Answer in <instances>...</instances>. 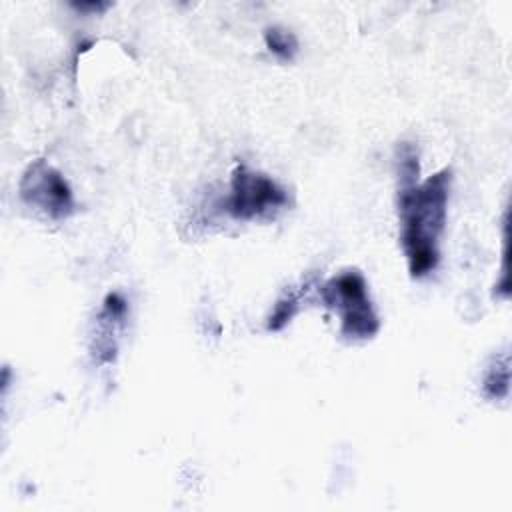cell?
I'll list each match as a JSON object with an SVG mask.
<instances>
[{
	"instance_id": "277c9868",
	"label": "cell",
	"mask_w": 512,
	"mask_h": 512,
	"mask_svg": "<svg viewBox=\"0 0 512 512\" xmlns=\"http://www.w3.org/2000/svg\"><path fill=\"white\" fill-rule=\"evenodd\" d=\"M22 200L50 218H68L74 212V194L64 176L44 160L32 162L20 180Z\"/></svg>"
},
{
	"instance_id": "5b68a950",
	"label": "cell",
	"mask_w": 512,
	"mask_h": 512,
	"mask_svg": "<svg viewBox=\"0 0 512 512\" xmlns=\"http://www.w3.org/2000/svg\"><path fill=\"white\" fill-rule=\"evenodd\" d=\"M264 42L266 48L280 60H292L294 54L298 52V40L296 36L282 28V26H270L264 32Z\"/></svg>"
},
{
	"instance_id": "6da1fadb",
	"label": "cell",
	"mask_w": 512,
	"mask_h": 512,
	"mask_svg": "<svg viewBox=\"0 0 512 512\" xmlns=\"http://www.w3.org/2000/svg\"><path fill=\"white\" fill-rule=\"evenodd\" d=\"M450 170H438L426 180L400 184L398 216L402 248L412 278L430 274L440 260V236L446 224Z\"/></svg>"
},
{
	"instance_id": "52a82bcc",
	"label": "cell",
	"mask_w": 512,
	"mask_h": 512,
	"mask_svg": "<svg viewBox=\"0 0 512 512\" xmlns=\"http://www.w3.org/2000/svg\"><path fill=\"white\" fill-rule=\"evenodd\" d=\"M306 290H300V292H288L284 298H280L268 318V330H280L284 328L292 316L298 312V306H300V298Z\"/></svg>"
},
{
	"instance_id": "7a4b0ae2",
	"label": "cell",
	"mask_w": 512,
	"mask_h": 512,
	"mask_svg": "<svg viewBox=\"0 0 512 512\" xmlns=\"http://www.w3.org/2000/svg\"><path fill=\"white\" fill-rule=\"evenodd\" d=\"M320 300L340 316V332L352 340H368L380 330V318L362 272L344 270L320 286Z\"/></svg>"
},
{
	"instance_id": "8992f818",
	"label": "cell",
	"mask_w": 512,
	"mask_h": 512,
	"mask_svg": "<svg viewBox=\"0 0 512 512\" xmlns=\"http://www.w3.org/2000/svg\"><path fill=\"white\" fill-rule=\"evenodd\" d=\"M510 384V372H508V356H502V362L496 360V364L486 372L484 378V394L488 398H504L508 394Z\"/></svg>"
},
{
	"instance_id": "3957f363",
	"label": "cell",
	"mask_w": 512,
	"mask_h": 512,
	"mask_svg": "<svg viewBox=\"0 0 512 512\" xmlns=\"http://www.w3.org/2000/svg\"><path fill=\"white\" fill-rule=\"evenodd\" d=\"M288 206L286 190L270 176L238 166L232 174L230 192L222 202V210L234 220L270 218Z\"/></svg>"
}]
</instances>
